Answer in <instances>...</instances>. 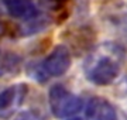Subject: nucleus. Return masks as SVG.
Masks as SVG:
<instances>
[{
	"label": "nucleus",
	"instance_id": "f8f14e48",
	"mask_svg": "<svg viewBox=\"0 0 127 120\" xmlns=\"http://www.w3.org/2000/svg\"><path fill=\"white\" fill-rule=\"evenodd\" d=\"M66 120H83L82 117H76V116H73V117H69V119H66Z\"/></svg>",
	"mask_w": 127,
	"mask_h": 120
},
{
	"label": "nucleus",
	"instance_id": "ddd939ff",
	"mask_svg": "<svg viewBox=\"0 0 127 120\" xmlns=\"http://www.w3.org/2000/svg\"><path fill=\"white\" fill-rule=\"evenodd\" d=\"M0 14H1V11H0Z\"/></svg>",
	"mask_w": 127,
	"mask_h": 120
},
{
	"label": "nucleus",
	"instance_id": "9d476101",
	"mask_svg": "<svg viewBox=\"0 0 127 120\" xmlns=\"http://www.w3.org/2000/svg\"><path fill=\"white\" fill-rule=\"evenodd\" d=\"M14 120H47L45 115L38 109H27L20 112Z\"/></svg>",
	"mask_w": 127,
	"mask_h": 120
},
{
	"label": "nucleus",
	"instance_id": "1a4fd4ad",
	"mask_svg": "<svg viewBox=\"0 0 127 120\" xmlns=\"http://www.w3.org/2000/svg\"><path fill=\"white\" fill-rule=\"evenodd\" d=\"M20 66H21V58L17 54H13V52L1 54V57H0V76L18 74Z\"/></svg>",
	"mask_w": 127,
	"mask_h": 120
},
{
	"label": "nucleus",
	"instance_id": "7ed1b4c3",
	"mask_svg": "<svg viewBox=\"0 0 127 120\" xmlns=\"http://www.w3.org/2000/svg\"><path fill=\"white\" fill-rule=\"evenodd\" d=\"M50 110L57 119H69L82 110L83 102L78 95L71 92L61 83H55L48 90Z\"/></svg>",
	"mask_w": 127,
	"mask_h": 120
},
{
	"label": "nucleus",
	"instance_id": "39448f33",
	"mask_svg": "<svg viewBox=\"0 0 127 120\" xmlns=\"http://www.w3.org/2000/svg\"><path fill=\"white\" fill-rule=\"evenodd\" d=\"M66 40L71 45V48H69L71 52L73 51L76 54H82V52L91 51L95 45L96 40L95 28L88 24H78L68 30Z\"/></svg>",
	"mask_w": 127,
	"mask_h": 120
},
{
	"label": "nucleus",
	"instance_id": "f03ea898",
	"mask_svg": "<svg viewBox=\"0 0 127 120\" xmlns=\"http://www.w3.org/2000/svg\"><path fill=\"white\" fill-rule=\"evenodd\" d=\"M72 57L66 45L59 44L50 51L44 60L38 62H30L27 65V72L30 78L38 83H45L50 78L64 76L71 68Z\"/></svg>",
	"mask_w": 127,
	"mask_h": 120
},
{
	"label": "nucleus",
	"instance_id": "9b49d317",
	"mask_svg": "<svg viewBox=\"0 0 127 120\" xmlns=\"http://www.w3.org/2000/svg\"><path fill=\"white\" fill-rule=\"evenodd\" d=\"M42 7L51 11H61L65 9V6L68 3V0H38Z\"/></svg>",
	"mask_w": 127,
	"mask_h": 120
},
{
	"label": "nucleus",
	"instance_id": "0eeeda50",
	"mask_svg": "<svg viewBox=\"0 0 127 120\" xmlns=\"http://www.w3.org/2000/svg\"><path fill=\"white\" fill-rule=\"evenodd\" d=\"M0 3L4 6L6 11L13 19L21 20V21L38 14L34 0H0Z\"/></svg>",
	"mask_w": 127,
	"mask_h": 120
},
{
	"label": "nucleus",
	"instance_id": "423d86ee",
	"mask_svg": "<svg viewBox=\"0 0 127 120\" xmlns=\"http://www.w3.org/2000/svg\"><path fill=\"white\" fill-rule=\"evenodd\" d=\"M86 117L89 120H117V112L107 99L95 96L86 106Z\"/></svg>",
	"mask_w": 127,
	"mask_h": 120
},
{
	"label": "nucleus",
	"instance_id": "6e6552de",
	"mask_svg": "<svg viewBox=\"0 0 127 120\" xmlns=\"http://www.w3.org/2000/svg\"><path fill=\"white\" fill-rule=\"evenodd\" d=\"M48 26H50V19L44 14L38 13L31 19L24 20L23 24L17 28V34L20 37H30V35H34L37 32L45 30Z\"/></svg>",
	"mask_w": 127,
	"mask_h": 120
},
{
	"label": "nucleus",
	"instance_id": "20e7f679",
	"mask_svg": "<svg viewBox=\"0 0 127 120\" xmlns=\"http://www.w3.org/2000/svg\"><path fill=\"white\" fill-rule=\"evenodd\" d=\"M27 83H14L0 92V117L9 119L18 110L27 97Z\"/></svg>",
	"mask_w": 127,
	"mask_h": 120
},
{
	"label": "nucleus",
	"instance_id": "f257e3e1",
	"mask_svg": "<svg viewBox=\"0 0 127 120\" xmlns=\"http://www.w3.org/2000/svg\"><path fill=\"white\" fill-rule=\"evenodd\" d=\"M126 52L116 42H106L89 54L85 61V76L96 86H107L117 79Z\"/></svg>",
	"mask_w": 127,
	"mask_h": 120
}]
</instances>
